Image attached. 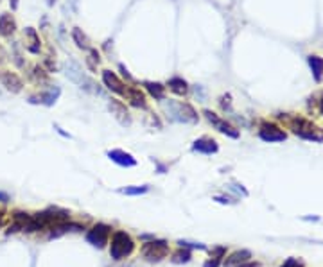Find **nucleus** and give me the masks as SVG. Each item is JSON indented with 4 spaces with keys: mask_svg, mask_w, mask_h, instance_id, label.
<instances>
[{
    "mask_svg": "<svg viewBox=\"0 0 323 267\" xmlns=\"http://www.w3.org/2000/svg\"><path fill=\"white\" fill-rule=\"evenodd\" d=\"M162 109L171 122H180V124H198L200 115L194 109L192 104L183 101H174V99H164L160 102Z\"/></svg>",
    "mask_w": 323,
    "mask_h": 267,
    "instance_id": "obj_1",
    "label": "nucleus"
},
{
    "mask_svg": "<svg viewBox=\"0 0 323 267\" xmlns=\"http://www.w3.org/2000/svg\"><path fill=\"white\" fill-rule=\"evenodd\" d=\"M282 119H285L287 128L295 133L296 136H300L304 140H311V142H323V131L316 124H312L311 120L304 119V117H289V115H280Z\"/></svg>",
    "mask_w": 323,
    "mask_h": 267,
    "instance_id": "obj_2",
    "label": "nucleus"
},
{
    "mask_svg": "<svg viewBox=\"0 0 323 267\" xmlns=\"http://www.w3.org/2000/svg\"><path fill=\"white\" fill-rule=\"evenodd\" d=\"M135 249V242L126 232H115L112 237V244H110V256L113 260H122L130 256Z\"/></svg>",
    "mask_w": 323,
    "mask_h": 267,
    "instance_id": "obj_3",
    "label": "nucleus"
},
{
    "mask_svg": "<svg viewBox=\"0 0 323 267\" xmlns=\"http://www.w3.org/2000/svg\"><path fill=\"white\" fill-rule=\"evenodd\" d=\"M142 255L147 262H160L169 255V244L166 240H149L142 246Z\"/></svg>",
    "mask_w": 323,
    "mask_h": 267,
    "instance_id": "obj_4",
    "label": "nucleus"
},
{
    "mask_svg": "<svg viewBox=\"0 0 323 267\" xmlns=\"http://www.w3.org/2000/svg\"><path fill=\"white\" fill-rule=\"evenodd\" d=\"M203 117L210 122L212 126H214V129H217L219 133H223L224 136L234 138V140L239 138V129L234 128L227 119H221L215 111H212V109H203Z\"/></svg>",
    "mask_w": 323,
    "mask_h": 267,
    "instance_id": "obj_5",
    "label": "nucleus"
},
{
    "mask_svg": "<svg viewBox=\"0 0 323 267\" xmlns=\"http://www.w3.org/2000/svg\"><path fill=\"white\" fill-rule=\"evenodd\" d=\"M110 226L104 224V222H97L95 226L88 230L86 233V240H88V244H92L93 248H104L108 244V237H110Z\"/></svg>",
    "mask_w": 323,
    "mask_h": 267,
    "instance_id": "obj_6",
    "label": "nucleus"
},
{
    "mask_svg": "<svg viewBox=\"0 0 323 267\" xmlns=\"http://www.w3.org/2000/svg\"><path fill=\"white\" fill-rule=\"evenodd\" d=\"M108 109H110V113L113 115V119H115L120 126L130 128L131 122H133V119H131L130 109L126 108V104H124L122 101H119V99H110V101H108Z\"/></svg>",
    "mask_w": 323,
    "mask_h": 267,
    "instance_id": "obj_7",
    "label": "nucleus"
},
{
    "mask_svg": "<svg viewBox=\"0 0 323 267\" xmlns=\"http://www.w3.org/2000/svg\"><path fill=\"white\" fill-rule=\"evenodd\" d=\"M259 136L264 142L273 143V142H284L287 138V133L282 128H278L277 124H273V122H264L261 126V129H259Z\"/></svg>",
    "mask_w": 323,
    "mask_h": 267,
    "instance_id": "obj_8",
    "label": "nucleus"
},
{
    "mask_svg": "<svg viewBox=\"0 0 323 267\" xmlns=\"http://www.w3.org/2000/svg\"><path fill=\"white\" fill-rule=\"evenodd\" d=\"M59 95H61V90H59V86L49 85V88H47L45 92L36 93V95L29 97V102H31V104H43V106H49V108H50V106L56 104V101L59 99Z\"/></svg>",
    "mask_w": 323,
    "mask_h": 267,
    "instance_id": "obj_9",
    "label": "nucleus"
},
{
    "mask_svg": "<svg viewBox=\"0 0 323 267\" xmlns=\"http://www.w3.org/2000/svg\"><path fill=\"white\" fill-rule=\"evenodd\" d=\"M101 79H103V85L106 86L110 92L124 97V93H126V85H124L122 79H120L113 70H108V68L103 70V72H101Z\"/></svg>",
    "mask_w": 323,
    "mask_h": 267,
    "instance_id": "obj_10",
    "label": "nucleus"
},
{
    "mask_svg": "<svg viewBox=\"0 0 323 267\" xmlns=\"http://www.w3.org/2000/svg\"><path fill=\"white\" fill-rule=\"evenodd\" d=\"M0 85L11 93H20L23 90L22 78L11 70H0Z\"/></svg>",
    "mask_w": 323,
    "mask_h": 267,
    "instance_id": "obj_11",
    "label": "nucleus"
},
{
    "mask_svg": "<svg viewBox=\"0 0 323 267\" xmlns=\"http://www.w3.org/2000/svg\"><path fill=\"white\" fill-rule=\"evenodd\" d=\"M124 99L130 102L133 108L139 109H147V97L146 93L140 88H137L135 85H126V93H124Z\"/></svg>",
    "mask_w": 323,
    "mask_h": 267,
    "instance_id": "obj_12",
    "label": "nucleus"
},
{
    "mask_svg": "<svg viewBox=\"0 0 323 267\" xmlns=\"http://www.w3.org/2000/svg\"><path fill=\"white\" fill-rule=\"evenodd\" d=\"M190 149H192V152H200V155H215L219 151V143L212 136H200L192 142Z\"/></svg>",
    "mask_w": 323,
    "mask_h": 267,
    "instance_id": "obj_13",
    "label": "nucleus"
},
{
    "mask_svg": "<svg viewBox=\"0 0 323 267\" xmlns=\"http://www.w3.org/2000/svg\"><path fill=\"white\" fill-rule=\"evenodd\" d=\"M106 156L119 167H126V169L137 167V158L133 155H130V152L122 151V149H112V151L106 152Z\"/></svg>",
    "mask_w": 323,
    "mask_h": 267,
    "instance_id": "obj_14",
    "label": "nucleus"
},
{
    "mask_svg": "<svg viewBox=\"0 0 323 267\" xmlns=\"http://www.w3.org/2000/svg\"><path fill=\"white\" fill-rule=\"evenodd\" d=\"M23 38H25V49L31 54H40L42 52V40L35 27H25L23 31Z\"/></svg>",
    "mask_w": 323,
    "mask_h": 267,
    "instance_id": "obj_15",
    "label": "nucleus"
},
{
    "mask_svg": "<svg viewBox=\"0 0 323 267\" xmlns=\"http://www.w3.org/2000/svg\"><path fill=\"white\" fill-rule=\"evenodd\" d=\"M166 88H169V92H173L174 95H178V97H185V95H188V92H190L188 83L185 81L183 78H180V75H173V78L167 79Z\"/></svg>",
    "mask_w": 323,
    "mask_h": 267,
    "instance_id": "obj_16",
    "label": "nucleus"
},
{
    "mask_svg": "<svg viewBox=\"0 0 323 267\" xmlns=\"http://www.w3.org/2000/svg\"><path fill=\"white\" fill-rule=\"evenodd\" d=\"M16 31V20L11 13H2L0 15V36L2 38H11Z\"/></svg>",
    "mask_w": 323,
    "mask_h": 267,
    "instance_id": "obj_17",
    "label": "nucleus"
},
{
    "mask_svg": "<svg viewBox=\"0 0 323 267\" xmlns=\"http://www.w3.org/2000/svg\"><path fill=\"white\" fill-rule=\"evenodd\" d=\"M142 86L146 88V92L153 97L154 101L162 102L166 99V92H167L166 85H162V83H158V81H144Z\"/></svg>",
    "mask_w": 323,
    "mask_h": 267,
    "instance_id": "obj_18",
    "label": "nucleus"
},
{
    "mask_svg": "<svg viewBox=\"0 0 323 267\" xmlns=\"http://www.w3.org/2000/svg\"><path fill=\"white\" fill-rule=\"evenodd\" d=\"M251 260V253L248 249H241V251H235L224 260V265L227 267H241L242 263H246Z\"/></svg>",
    "mask_w": 323,
    "mask_h": 267,
    "instance_id": "obj_19",
    "label": "nucleus"
},
{
    "mask_svg": "<svg viewBox=\"0 0 323 267\" xmlns=\"http://www.w3.org/2000/svg\"><path fill=\"white\" fill-rule=\"evenodd\" d=\"M70 38H72V42L76 43L77 49H81V51H88L90 47H92V43H90V38L85 34V31L81 27H74L72 32H70Z\"/></svg>",
    "mask_w": 323,
    "mask_h": 267,
    "instance_id": "obj_20",
    "label": "nucleus"
},
{
    "mask_svg": "<svg viewBox=\"0 0 323 267\" xmlns=\"http://www.w3.org/2000/svg\"><path fill=\"white\" fill-rule=\"evenodd\" d=\"M307 63L312 70V78H314V81L319 83L323 79V58H319V56H316V54H311V56H307Z\"/></svg>",
    "mask_w": 323,
    "mask_h": 267,
    "instance_id": "obj_21",
    "label": "nucleus"
},
{
    "mask_svg": "<svg viewBox=\"0 0 323 267\" xmlns=\"http://www.w3.org/2000/svg\"><path fill=\"white\" fill-rule=\"evenodd\" d=\"M85 65L92 74H95L97 72V68H99V65H101V52L97 51L95 47H90L88 51H86Z\"/></svg>",
    "mask_w": 323,
    "mask_h": 267,
    "instance_id": "obj_22",
    "label": "nucleus"
},
{
    "mask_svg": "<svg viewBox=\"0 0 323 267\" xmlns=\"http://www.w3.org/2000/svg\"><path fill=\"white\" fill-rule=\"evenodd\" d=\"M33 83H36L38 86H49V72L43 68V65H35L31 72Z\"/></svg>",
    "mask_w": 323,
    "mask_h": 267,
    "instance_id": "obj_23",
    "label": "nucleus"
},
{
    "mask_svg": "<svg viewBox=\"0 0 323 267\" xmlns=\"http://www.w3.org/2000/svg\"><path fill=\"white\" fill-rule=\"evenodd\" d=\"M224 255H227V249H224V248H215L214 251H212L210 258L203 263V267H219L221 262H223V258H224Z\"/></svg>",
    "mask_w": 323,
    "mask_h": 267,
    "instance_id": "obj_24",
    "label": "nucleus"
},
{
    "mask_svg": "<svg viewBox=\"0 0 323 267\" xmlns=\"http://www.w3.org/2000/svg\"><path fill=\"white\" fill-rule=\"evenodd\" d=\"M147 192H149V185H133L120 188V194H126V196H144Z\"/></svg>",
    "mask_w": 323,
    "mask_h": 267,
    "instance_id": "obj_25",
    "label": "nucleus"
},
{
    "mask_svg": "<svg viewBox=\"0 0 323 267\" xmlns=\"http://www.w3.org/2000/svg\"><path fill=\"white\" fill-rule=\"evenodd\" d=\"M190 260V251H188L187 248H181L178 253H174L173 255V262L174 263H185Z\"/></svg>",
    "mask_w": 323,
    "mask_h": 267,
    "instance_id": "obj_26",
    "label": "nucleus"
},
{
    "mask_svg": "<svg viewBox=\"0 0 323 267\" xmlns=\"http://www.w3.org/2000/svg\"><path fill=\"white\" fill-rule=\"evenodd\" d=\"M13 56H15V63L16 65L22 68L25 63H23V59H22V52H20V45H18V42H15V45H13Z\"/></svg>",
    "mask_w": 323,
    "mask_h": 267,
    "instance_id": "obj_27",
    "label": "nucleus"
},
{
    "mask_svg": "<svg viewBox=\"0 0 323 267\" xmlns=\"http://www.w3.org/2000/svg\"><path fill=\"white\" fill-rule=\"evenodd\" d=\"M119 70H120V75H122V79H126L127 85H135V83H137V81H135L133 75L130 74V70H127L126 66L122 65V63H120V65H119Z\"/></svg>",
    "mask_w": 323,
    "mask_h": 267,
    "instance_id": "obj_28",
    "label": "nucleus"
},
{
    "mask_svg": "<svg viewBox=\"0 0 323 267\" xmlns=\"http://www.w3.org/2000/svg\"><path fill=\"white\" fill-rule=\"evenodd\" d=\"M219 106L224 109V111L232 108V95H230V93H224V95L219 97Z\"/></svg>",
    "mask_w": 323,
    "mask_h": 267,
    "instance_id": "obj_29",
    "label": "nucleus"
},
{
    "mask_svg": "<svg viewBox=\"0 0 323 267\" xmlns=\"http://www.w3.org/2000/svg\"><path fill=\"white\" fill-rule=\"evenodd\" d=\"M192 92H194V95H196V99H198L200 102H203L205 99H207V93H205V90H203V86H201V85H196V86H194Z\"/></svg>",
    "mask_w": 323,
    "mask_h": 267,
    "instance_id": "obj_30",
    "label": "nucleus"
},
{
    "mask_svg": "<svg viewBox=\"0 0 323 267\" xmlns=\"http://www.w3.org/2000/svg\"><path fill=\"white\" fill-rule=\"evenodd\" d=\"M43 68L47 70V72H56V61H52V56H47L45 61H43Z\"/></svg>",
    "mask_w": 323,
    "mask_h": 267,
    "instance_id": "obj_31",
    "label": "nucleus"
},
{
    "mask_svg": "<svg viewBox=\"0 0 323 267\" xmlns=\"http://www.w3.org/2000/svg\"><path fill=\"white\" fill-rule=\"evenodd\" d=\"M178 244H180V248H198V249H205L203 244H196V242H187V240H178Z\"/></svg>",
    "mask_w": 323,
    "mask_h": 267,
    "instance_id": "obj_32",
    "label": "nucleus"
},
{
    "mask_svg": "<svg viewBox=\"0 0 323 267\" xmlns=\"http://www.w3.org/2000/svg\"><path fill=\"white\" fill-rule=\"evenodd\" d=\"M280 267H304V263L298 262L296 258H289V260H285V262L282 263Z\"/></svg>",
    "mask_w": 323,
    "mask_h": 267,
    "instance_id": "obj_33",
    "label": "nucleus"
},
{
    "mask_svg": "<svg viewBox=\"0 0 323 267\" xmlns=\"http://www.w3.org/2000/svg\"><path fill=\"white\" fill-rule=\"evenodd\" d=\"M214 199H215V201H217V203H221V205H227V203H232L230 199L224 198V196H215Z\"/></svg>",
    "mask_w": 323,
    "mask_h": 267,
    "instance_id": "obj_34",
    "label": "nucleus"
},
{
    "mask_svg": "<svg viewBox=\"0 0 323 267\" xmlns=\"http://www.w3.org/2000/svg\"><path fill=\"white\" fill-rule=\"evenodd\" d=\"M20 6V0H9V8H11V11H16Z\"/></svg>",
    "mask_w": 323,
    "mask_h": 267,
    "instance_id": "obj_35",
    "label": "nucleus"
},
{
    "mask_svg": "<svg viewBox=\"0 0 323 267\" xmlns=\"http://www.w3.org/2000/svg\"><path fill=\"white\" fill-rule=\"evenodd\" d=\"M9 201V196L6 192H0V203H8Z\"/></svg>",
    "mask_w": 323,
    "mask_h": 267,
    "instance_id": "obj_36",
    "label": "nucleus"
},
{
    "mask_svg": "<svg viewBox=\"0 0 323 267\" xmlns=\"http://www.w3.org/2000/svg\"><path fill=\"white\" fill-rule=\"evenodd\" d=\"M54 129H56V131H58V133H59V135H63V136H67V138H70V135H67V133H65V131H63V129H61V128H59V126H54Z\"/></svg>",
    "mask_w": 323,
    "mask_h": 267,
    "instance_id": "obj_37",
    "label": "nucleus"
},
{
    "mask_svg": "<svg viewBox=\"0 0 323 267\" xmlns=\"http://www.w3.org/2000/svg\"><path fill=\"white\" fill-rule=\"evenodd\" d=\"M56 2H58V0H47V6H49V8H54Z\"/></svg>",
    "mask_w": 323,
    "mask_h": 267,
    "instance_id": "obj_38",
    "label": "nucleus"
},
{
    "mask_svg": "<svg viewBox=\"0 0 323 267\" xmlns=\"http://www.w3.org/2000/svg\"><path fill=\"white\" fill-rule=\"evenodd\" d=\"M319 111L323 113V95H321V101H319Z\"/></svg>",
    "mask_w": 323,
    "mask_h": 267,
    "instance_id": "obj_39",
    "label": "nucleus"
}]
</instances>
